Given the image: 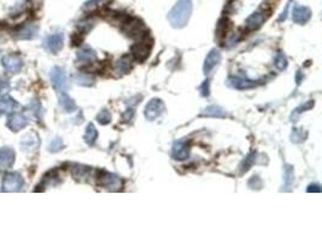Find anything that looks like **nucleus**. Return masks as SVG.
Wrapping results in <instances>:
<instances>
[{"mask_svg": "<svg viewBox=\"0 0 322 241\" xmlns=\"http://www.w3.org/2000/svg\"><path fill=\"white\" fill-rule=\"evenodd\" d=\"M192 10H193L192 0H178L177 4L168 12L167 18L170 26L175 29H181L187 26Z\"/></svg>", "mask_w": 322, "mask_h": 241, "instance_id": "1", "label": "nucleus"}, {"mask_svg": "<svg viewBox=\"0 0 322 241\" xmlns=\"http://www.w3.org/2000/svg\"><path fill=\"white\" fill-rule=\"evenodd\" d=\"M121 31L124 35L132 39H145L150 36V31L146 28V26L142 20L137 17H128L121 23Z\"/></svg>", "mask_w": 322, "mask_h": 241, "instance_id": "2", "label": "nucleus"}, {"mask_svg": "<svg viewBox=\"0 0 322 241\" xmlns=\"http://www.w3.org/2000/svg\"><path fill=\"white\" fill-rule=\"evenodd\" d=\"M270 13H272V9H270L268 5H264V6L259 7L258 10H256L255 12L251 13L248 18H246L245 22V28L246 31H257L262 27V24L267 21V18L269 17Z\"/></svg>", "mask_w": 322, "mask_h": 241, "instance_id": "3", "label": "nucleus"}, {"mask_svg": "<svg viewBox=\"0 0 322 241\" xmlns=\"http://www.w3.org/2000/svg\"><path fill=\"white\" fill-rule=\"evenodd\" d=\"M97 181L98 185L104 187L105 189L111 192L120 191L122 188V181L117 175L112 174V172H107V170H99L97 174Z\"/></svg>", "mask_w": 322, "mask_h": 241, "instance_id": "4", "label": "nucleus"}, {"mask_svg": "<svg viewBox=\"0 0 322 241\" xmlns=\"http://www.w3.org/2000/svg\"><path fill=\"white\" fill-rule=\"evenodd\" d=\"M50 78L51 83H52L53 88L56 89L57 92H66L67 89H69V80H68L67 72L63 68L61 67H55L52 68L50 72Z\"/></svg>", "mask_w": 322, "mask_h": 241, "instance_id": "5", "label": "nucleus"}, {"mask_svg": "<svg viewBox=\"0 0 322 241\" xmlns=\"http://www.w3.org/2000/svg\"><path fill=\"white\" fill-rule=\"evenodd\" d=\"M148 37H145V39L139 40V41L135 42V44L132 46V48H131L132 57L134 58V61L139 62V63L145 62L146 59L148 58V56H150L151 48H152V41L148 44Z\"/></svg>", "mask_w": 322, "mask_h": 241, "instance_id": "6", "label": "nucleus"}, {"mask_svg": "<svg viewBox=\"0 0 322 241\" xmlns=\"http://www.w3.org/2000/svg\"><path fill=\"white\" fill-rule=\"evenodd\" d=\"M164 110H166V104L163 100L158 98L151 99L145 107V118L147 121H155L164 112Z\"/></svg>", "mask_w": 322, "mask_h": 241, "instance_id": "7", "label": "nucleus"}, {"mask_svg": "<svg viewBox=\"0 0 322 241\" xmlns=\"http://www.w3.org/2000/svg\"><path fill=\"white\" fill-rule=\"evenodd\" d=\"M2 67L5 68L7 72L10 74H18L23 68V59L20 55H15V53H9L5 55L1 58Z\"/></svg>", "mask_w": 322, "mask_h": 241, "instance_id": "8", "label": "nucleus"}, {"mask_svg": "<svg viewBox=\"0 0 322 241\" xmlns=\"http://www.w3.org/2000/svg\"><path fill=\"white\" fill-rule=\"evenodd\" d=\"M23 177L17 172H9L4 176L2 191L4 192H20L23 188Z\"/></svg>", "mask_w": 322, "mask_h": 241, "instance_id": "9", "label": "nucleus"}, {"mask_svg": "<svg viewBox=\"0 0 322 241\" xmlns=\"http://www.w3.org/2000/svg\"><path fill=\"white\" fill-rule=\"evenodd\" d=\"M64 45V34L62 32H57V33H53L48 36H46L44 40V47L48 52L53 53V55H57L59 51L63 48Z\"/></svg>", "mask_w": 322, "mask_h": 241, "instance_id": "10", "label": "nucleus"}, {"mask_svg": "<svg viewBox=\"0 0 322 241\" xmlns=\"http://www.w3.org/2000/svg\"><path fill=\"white\" fill-rule=\"evenodd\" d=\"M189 152H191V142L188 140H178L173 145L172 157L175 161H186L189 157Z\"/></svg>", "mask_w": 322, "mask_h": 241, "instance_id": "11", "label": "nucleus"}, {"mask_svg": "<svg viewBox=\"0 0 322 241\" xmlns=\"http://www.w3.org/2000/svg\"><path fill=\"white\" fill-rule=\"evenodd\" d=\"M221 58H222V57H221L220 51L216 50V48H213V50L208 53V56L205 57L204 66H203V71H204V74L209 75L210 72L221 63Z\"/></svg>", "mask_w": 322, "mask_h": 241, "instance_id": "12", "label": "nucleus"}, {"mask_svg": "<svg viewBox=\"0 0 322 241\" xmlns=\"http://www.w3.org/2000/svg\"><path fill=\"white\" fill-rule=\"evenodd\" d=\"M227 85H228L231 88L243 91V89L255 88L257 86V83L255 82V81L249 80V78H245V77L232 76V77H229L228 80H227Z\"/></svg>", "mask_w": 322, "mask_h": 241, "instance_id": "13", "label": "nucleus"}, {"mask_svg": "<svg viewBox=\"0 0 322 241\" xmlns=\"http://www.w3.org/2000/svg\"><path fill=\"white\" fill-rule=\"evenodd\" d=\"M27 124H28V120H27L26 116H23L22 113H12L9 117V120H7V127L10 128V131L15 133L22 131L23 128H26Z\"/></svg>", "mask_w": 322, "mask_h": 241, "instance_id": "14", "label": "nucleus"}, {"mask_svg": "<svg viewBox=\"0 0 322 241\" xmlns=\"http://www.w3.org/2000/svg\"><path fill=\"white\" fill-rule=\"evenodd\" d=\"M37 32H39V26L37 24H26V26H23L22 28H20L16 32L15 37L17 40H31L36 36Z\"/></svg>", "mask_w": 322, "mask_h": 241, "instance_id": "15", "label": "nucleus"}, {"mask_svg": "<svg viewBox=\"0 0 322 241\" xmlns=\"http://www.w3.org/2000/svg\"><path fill=\"white\" fill-rule=\"evenodd\" d=\"M311 17V10L308 6H296L292 11V21L294 23L305 24Z\"/></svg>", "mask_w": 322, "mask_h": 241, "instance_id": "16", "label": "nucleus"}, {"mask_svg": "<svg viewBox=\"0 0 322 241\" xmlns=\"http://www.w3.org/2000/svg\"><path fill=\"white\" fill-rule=\"evenodd\" d=\"M76 59L78 63L82 64H93L97 61V53L93 48L89 46H83L82 48L77 51Z\"/></svg>", "mask_w": 322, "mask_h": 241, "instance_id": "17", "label": "nucleus"}, {"mask_svg": "<svg viewBox=\"0 0 322 241\" xmlns=\"http://www.w3.org/2000/svg\"><path fill=\"white\" fill-rule=\"evenodd\" d=\"M20 104L12 97L4 96L0 99V115H9L20 109Z\"/></svg>", "mask_w": 322, "mask_h": 241, "instance_id": "18", "label": "nucleus"}, {"mask_svg": "<svg viewBox=\"0 0 322 241\" xmlns=\"http://www.w3.org/2000/svg\"><path fill=\"white\" fill-rule=\"evenodd\" d=\"M15 163V152L12 148L4 147L0 150V170H7Z\"/></svg>", "mask_w": 322, "mask_h": 241, "instance_id": "19", "label": "nucleus"}, {"mask_svg": "<svg viewBox=\"0 0 322 241\" xmlns=\"http://www.w3.org/2000/svg\"><path fill=\"white\" fill-rule=\"evenodd\" d=\"M200 116L211 118H226L228 117V113H227L226 109H223L220 105H210L200 112Z\"/></svg>", "mask_w": 322, "mask_h": 241, "instance_id": "20", "label": "nucleus"}, {"mask_svg": "<svg viewBox=\"0 0 322 241\" xmlns=\"http://www.w3.org/2000/svg\"><path fill=\"white\" fill-rule=\"evenodd\" d=\"M294 183V168L289 164H284V185L281 191L289 192Z\"/></svg>", "mask_w": 322, "mask_h": 241, "instance_id": "21", "label": "nucleus"}, {"mask_svg": "<svg viewBox=\"0 0 322 241\" xmlns=\"http://www.w3.org/2000/svg\"><path fill=\"white\" fill-rule=\"evenodd\" d=\"M132 70V61L128 56H124L122 58L118 59L115 63V67H113V71L116 72L117 76H122V75L128 74Z\"/></svg>", "mask_w": 322, "mask_h": 241, "instance_id": "22", "label": "nucleus"}, {"mask_svg": "<svg viewBox=\"0 0 322 241\" xmlns=\"http://www.w3.org/2000/svg\"><path fill=\"white\" fill-rule=\"evenodd\" d=\"M229 27H231V22L228 21V18L222 17L220 21H218L217 26H216V40L221 42V45H223L224 40H226L227 33L229 31Z\"/></svg>", "mask_w": 322, "mask_h": 241, "instance_id": "23", "label": "nucleus"}, {"mask_svg": "<svg viewBox=\"0 0 322 241\" xmlns=\"http://www.w3.org/2000/svg\"><path fill=\"white\" fill-rule=\"evenodd\" d=\"M92 172V168L82 164H74L72 168V174L77 181H87Z\"/></svg>", "mask_w": 322, "mask_h": 241, "instance_id": "24", "label": "nucleus"}, {"mask_svg": "<svg viewBox=\"0 0 322 241\" xmlns=\"http://www.w3.org/2000/svg\"><path fill=\"white\" fill-rule=\"evenodd\" d=\"M39 145H40L39 137H37L36 134H34V133L24 137L22 142H21V147H22L23 151H27V152H29V151H35L37 147H39Z\"/></svg>", "mask_w": 322, "mask_h": 241, "instance_id": "25", "label": "nucleus"}, {"mask_svg": "<svg viewBox=\"0 0 322 241\" xmlns=\"http://www.w3.org/2000/svg\"><path fill=\"white\" fill-rule=\"evenodd\" d=\"M59 105H61L62 107H63L64 111H67V112H74V111H76L77 106H76V103L74 102V99L70 98L69 96H68L67 93H62L61 97H59Z\"/></svg>", "mask_w": 322, "mask_h": 241, "instance_id": "26", "label": "nucleus"}, {"mask_svg": "<svg viewBox=\"0 0 322 241\" xmlns=\"http://www.w3.org/2000/svg\"><path fill=\"white\" fill-rule=\"evenodd\" d=\"M97 139H98V131H97V128L94 127L93 123H89L87 128H86L85 135H83V140H85V142L87 143V145L93 146L94 143H96Z\"/></svg>", "mask_w": 322, "mask_h": 241, "instance_id": "27", "label": "nucleus"}, {"mask_svg": "<svg viewBox=\"0 0 322 241\" xmlns=\"http://www.w3.org/2000/svg\"><path fill=\"white\" fill-rule=\"evenodd\" d=\"M314 106H315V102H314V100H308V102H305L304 104L299 105V106L297 107V109H294L293 112L291 113V121L292 122H297L300 113H303V112H305V111L313 109Z\"/></svg>", "mask_w": 322, "mask_h": 241, "instance_id": "28", "label": "nucleus"}, {"mask_svg": "<svg viewBox=\"0 0 322 241\" xmlns=\"http://www.w3.org/2000/svg\"><path fill=\"white\" fill-rule=\"evenodd\" d=\"M59 174H58V172H57V170H52V172H47V174H46L44 176V178H42V181H41V187H50V186H55L57 185V183L59 182Z\"/></svg>", "mask_w": 322, "mask_h": 241, "instance_id": "29", "label": "nucleus"}, {"mask_svg": "<svg viewBox=\"0 0 322 241\" xmlns=\"http://www.w3.org/2000/svg\"><path fill=\"white\" fill-rule=\"evenodd\" d=\"M256 157H257L256 151H252V152L249 153L248 156H246L244 158V161L242 162V164H240V172H248V170L250 169V168L252 167L253 164H255Z\"/></svg>", "mask_w": 322, "mask_h": 241, "instance_id": "30", "label": "nucleus"}, {"mask_svg": "<svg viewBox=\"0 0 322 241\" xmlns=\"http://www.w3.org/2000/svg\"><path fill=\"white\" fill-rule=\"evenodd\" d=\"M308 137V132L304 131V129H297L293 128L291 133V141L294 143H302L305 141Z\"/></svg>", "mask_w": 322, "mask_h": 241, "instance_id": "31", "label": "nucleus"}, {"mask_svg": "<svg viewBox=\"0 0 322 241\" xmlns=\"http://www.w3.org/2000/svg\"><path fill=\"white\" fill-rule=\"evenodd\" d=\"M274 66L278 70H280V71H283V70H285L286 68H287L288 63H287V58H286L285 53H283V52L277 53V56H275V58H274Z\"/></svg>", "mask_w": 322, "mask_h": 241, "instance_id": "32", "label": "nucleus"}, {"mask_svg": "<svg viewBox=\"0 0 322 241\" xmlns=\"http://www.w3.org/2000/svg\"><path fill=\"white\" fill-rule=\"evenodd\" d=\"M76 83L80 86H93L94 85V78L89 75L86 74V72H80V74L76 76Z\"/></svg>", "mask_w": 322, "mask_h": 241, "instance_id": "33", "label": "nucleus"}, {"mask_svg": "<svg viewBox=\"0 0 322 241\" xmlns=\"http://www.w3.org/2000/svg\"><path fill=\"white\" fill-rule=\"evenodd\" d=\"M48 151L52 153L55 152H59L61 150H63L64 148V143H63V140L61 139V138H55L53 140H51L50 145H48Z\"/></svg>", "mask_w": 322, "mask_h": 241, "instance_id": "34", "label": "nucleus"}, {"mask_svg": "<svg viewBox=\"0 0 322 241\" xmlns=\"http://www.w3.org/2000/svg\"><path fill=\"white\" fill-rule=\"evenodd\" d=\"M97 121H98L100 124H103V126H107V124H109L110 122H111V113L107 110H102L98 115H97Z\"/></svg>", "mask_w": 322, "mask_h": 241, "instance_id": "35", "label": "nucleus"}, {"mask_svg": "<svg viewBox=\"0 0 322 241\" xmlns=\"http://www.w3.org/2000/svg\"><path fill=\"white\" fill-rule=\"evenodd\" d=\"M93 27H94V22H93V21H91V20L81 21V22L77 24V28H78V31L81 32V34L88 33V32L91 31Z\"/></svg>", "mask_w": 322, "mask_h": 241, "instance_id": "36", "label": "nucleus"}, {"mask_svg": "<svg viewBox=\"0 0 322 241\" xmlns=\"http://www.w3.org/2000/svg\"><path fill=\"white\" fill-rule=\"evenodd\" d=\"M248 186L250 189H256V191H258V189L262 188V186H263V182H262V180L259 178V176H252V177L249 180L248 182Z\"/></svg>", "mask_w": 322, "mask_h": 241, "instance_id": "37", "label": "nucleus"}, {"mask_svg": "<svg viewBox=\"0 0 322 241\" xmlns=\"http://www.w3.org/2000/svg\"><path fill=\"white\" fill-rule=\"evenodd\" d=\"M105 1H107V0H88V1H86L85 5H83V9L93 10V9H96V7L100 6L102 4H104Z\"/></svg>", "mask_w": 322, "mask_h": 241, "instance_id": "38", "label": "nucleus"}, {"mask_svg": "<svg viewBox=\"0 0 322 241\" xmlns=\"http://www.w3.org/2000/svg\"><path fill=\"white\" fill-rule=\"evenodd\" d=\"M10 91V82L5 77L0 76V96H4Z\"/></svg>", "mask_w": 322, "mask_h": 241, "instance_id": "39", "label": "nucleus"}, {"mask_svg": "<svg viewBox=\"0 0 322 241\" xmlns=\"http://www.w3.org/2000/svg\"><path fill=\"white\" fill-rule=\"evenodd\" d=\"M200 94H202L203 97H209L210 96V82H209V80L204 81V82H203V85L200 86Z\"/></svg>", "mask_w": 322, "mask_h": 241, "instance_id": "40", "label": "nucleus"}, {"mask_svg": "<svg viewBox=\"0 0 322 241\" xmlns=\"http://www.w3.org/2000/svg\"><path fill=\"white\" fill-rule=\"evenodd\" d=\"M133 117H134V110L133 109H128L126 111V112L123 113L122 120H123V122H129V121L133 120Z\"/></svg>", "mask_w": 322, "mask_h": 241, "instance_id": "41", "label": "nucleus"}, {"mask_svg": "<svg viewBox=\"0 0 322 241\" xmlns=\"http://www.w3.org/2000/svg\"><path fill=\"white\" fill-rule=\"evenodd\" d=\"M292 1H293V0H289V1L287 2V5H286L285 10H284V11L281 12L280 17L278 18V21H279V22H283V21H285V20H286V17H287V12H288V9H289V6H291V2H292Z\"/></svg>", "mask_w": 322, "mask_h": 241, "instance_id": "42", "label": "nucleus"}, {"mask_svg": "<svg viewBox=\"0 0 322 241\" xmlns=\"http://www.w3.org/2000/svg\"><path fill=\"white\" fill-rule=\"evenodd\" d=\"M81 42H82V36H81V34H74L72 36V44L74 46H78L81 45Z\"/></svg>", "mask_w": 322, "mask_h": 241, "instance_id": "43", "label": "nucleus"}, {"mask_svg": "<svg viewBox=\"0 0 322 241\" xmlns=\"http://www.w3.org/2000/svg\"><path fill=\"white\" fill-rule=\"evenodd\" d=\"M307 192H316V193H320L321 192V187L320 185H310V186H308V189H307Z\"/></svg>", "mask_w": 322, "mask_h": 241, "instance_id": "44", "label": "nucleus"}, {"mask_svg": "<svg viewBox=\"0 0 322 241\" xmlns=\"http://www.w3.org/2000/svg\"><path fill=\"white\" fill-rule=\"evenodd\" d=\"M302 80H303V74H302V71H300V70H298V71H297V75H296L297 85H299V83L302 82Z\"/></svg>", "mask_w": 322, "mask_h": 241, "instance_id": "45", "label": "nucleus"}, {"mask_svg": "<svg viewBox=\"0 0 322 241\" xmlns=\"http://www.w3.org/2000/svg\"><path fill=\"white\" fill-rule=\"evenodd\" d=\"M1 40H2V37H1V35H0V42H1Z\"/></svg>", "mask_w": 322, "mask_h": 241, "instance_id": "46", "label": "nucleus"}]
</instances>
